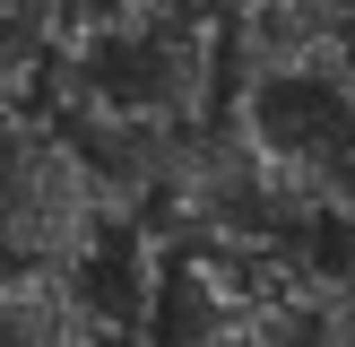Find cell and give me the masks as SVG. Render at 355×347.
Instances as JSON below:
<instances>
[{
  "label": "cell",
  "instance_id": "6da1fadb",
  "mask_svg": "<svg viewBox=\"0 0 355 347\" xmlns=\"http://www.w3.org/2000/svg\"><path fill=\"white\" fill-rule=\"evenodd\" d=\"M139 226L130 191L44 104L0 113V269H87Z\"/></svg>",
  "mask_w": 355,
  "mask_h": 347
},
{
  "label": "cell",
  "instance_id": "7a4b0ae2",
  "mask_svg": "<svg viewBox=\"0 0 355 347\" xmlns=\"http://www.w3.org/2000/svg\"><path fill=\"white\" fill-rule=\"evenodd\" d=\"M165 269L148 217L87 269H0V347H156Z\"/></svg>",
  "mask_w": 355,
  "mask_h": 347
}]
</instances>
